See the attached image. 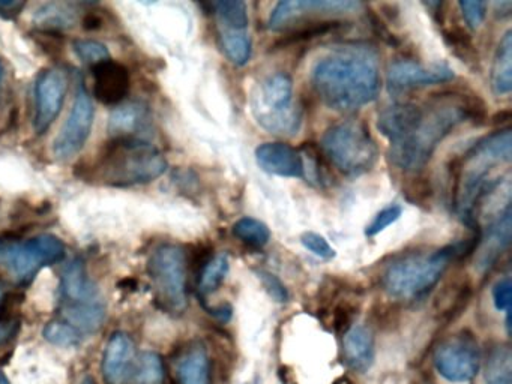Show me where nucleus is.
I'll list each match as a JSON object with an SVG mask.
<instances>
[{
  "label": "nucleus",
  "mask_w": 512,
  "mask_h": 384,
  "mask_svg": "<svg viewBox=\"0 0 512 384\" xmlns=\"http://www.w3.org/2000/svg\"><path fill=\"white\" fill-rule=\"evenodd\" d=\"M485 104L472 92L439 93L425 104H394L377 119V128L391 143L389 159L406 173L427 167L436 147L460 123L487 119Z\"/></svg>",
  "instance_id": "f257e3e1"
},
{
  "label": "nucleus",
  "mask_w": 512,
  "mask_h": 384,
  "mask_svg": "<svg viewBox=\"0 0 512 384\" xmlns=\"http://www.w3.org/2000/svg\"><path fill=\"white\" fill-rule=\"evenodd\" d=\"M311 83L331 110L343 113L358 110L379 96V53L361 42L332 47L314 63Z\"/></svg>",
  "instance_id": "f03ea898"
},
{
  "label": "nucleus",
  "mask_w": 512,
  "mask_h": 384,
  "mask_svg": "<svg viewBox=\"0 0 512 384\" xmlns=\"http://www.w3.org/2000/svg\"><path fill=\"white\" fill-rule=\"evenodd\" d=\"M511 129L503 128L476 141L451 167V203L466 224L476 225L475 209L494 179L496 165L509 164L512 156Z\"/></svg>",
  "instance_id": "7ed1b4c3"
},
{
  "label": "nucleus",
  "mask_w": 512,
  "mask_h": 384,
  "mask_svg": "<svg viewBox=\"0 0 512 384\" xmlns=\"http://www.w3.org/2000/svg\"><path fill=\"white\" fill-rule=\"evenodd\" d=\"M481 231L472 239L430 252H410L392 261L382 276L383 290L395 299L415 300L427 294L442 278L451 261L478 248Z\"/></svg>",
  "instance_id": "20e7f679"
},
{
  "label": "nucleus",
  "mask_w": 512,
  "mask_h": 384,
  "mask_svg": "<svg viewBox=\"0 0 512 384\" xmlns=\"http://www.w3.org/2000/svg\"><path fill=\"white\" fill-rule=\"evenodd\" d=\"M166 170V158L145 138H112L98 164L101 179L113 186L143 185Z\"/></svg>",
  "instance_id": "39448f33"
},
{
  "label": "nucleus",
  "mask_w": 512,
  "mask_h": 384,
  "mask_svg": "<svg viewBox=\"0 0 512 384\" xmlns=\"http://www.w3.org/2000/svg\"><path fill=\"white\" fill-rule=\"evenodd\" d=\"M322 149L346 176L368 173L379 158L376 141L361 120H344L329 128L323 135Z\"/></svg>",
  "instance_id": "423d86ee"
},
{
  "label": "nucleus",
  "mask_w": 512,
  "mask_h": 384,
  "mask_svg": "<svg viewBox=\"0 0 512 384\" xmlns=\"http://www.w3.org/2000/svg\"><path fill=\"white\" fill-rule=\"evenodd\" d=\"M257 123L271 134L293 137L302 125V110L293 104V80L286 72L263 78L251 104Z\"/></svg>",
  "instance_id": "0eeeda50"
},
{
  "label": "nucleus",
  "mask_w": 512,
  "mask_h": 384,
  "mask_svg": "<svg viewBox=\"0 0 512 384\" xmlns=\"http://www.w3.org/2000/svg\"><path fill=\"white\" fill-rule=\"evenodd\" d=\"M148 272L161 306L172 314H182L188 305L184 249L173 243L157 246L149 257Z\"/></svg>",
  "instance_id": "6e6552de"
},
{
  "label": "nucleus",
  "mask_w": 512,
  "mask_h": 384,
  "mask_svg": "<svg viewBox=\"0 0 512 384\" xmlns=\"http://www.w3.org/2000/svg\"><path fill=\"white\" fill-rule=\"evenodd\" d=\"M0 258L19 281L34 278L43 267L61 263L65 258V245L53 234H40L25 242H0Z\"/></svg>",
  "instance_id": "1a4fd4ad"
},
{
  "label": "nucleus",
  "mask_w": 512,
  "mask_h": 384,
  "mask_svg": "<svg viewBox=\"0 0 512 384\" xmlns=\"http://www.w3.org/2000/svg\"><path fill=\"white\" fill-rule=\"evenodd\" d=\"M364 8L353 0H284L278 2L269 15L268 27L274 32L293 29L302 24L325 21L326 18L350 14Z\"/></svg>",
  "instance_id": "9d476101"
},
{
  "label": "nucleus",
  "mask_w": 512,
  "mask_h": 384,
  "mask_svg": "<svg viewBox=\"0 0 512 384\" xmlns=\"http://www.w3.org/2000/svg\"><path fill=\"white\" fill-rule=\"evenodd\" d=\"M479 348L469 333L461 332L440 342L434 351V366L445 380L467 383L479 371Z\"/></svg>",
  "instance_id": "9b49d317"
},
{
  "label": "nucleus",
  "mask_w": 512,
  "mask_h": 384,
  "mask_svg": "<svg viewBox=\"0 0 512 384\" xmlns=\"http://www.w3.org/2000/svg\"><path fill=\"white\" fill-rule=\"evenodd\" d=\"M95 108L88 90L83 86L82 81L77 87L76 98L70 114L62 126L61 132L56 135L53 143V153L61 161H68L74 158L77 153L82 152L86 141L94 126Z\"/></svg>",
  "instance_id": "f8f14e48"
},
{
  "label": "nucleus",
  "mask_w": 512,
  "mask_h": 384,
  "mask_svg": "<svg viewBox=\"0 0 512 384\" xmlns=\"http://www.w3.org/2000/svg\"><path fill=\"white\" fill-rule=\"evenodd\" d=\"M68 90V74L55 66L38 75L35 83L34 129L43 135L61 113Z\"/></svg>",
  "instance_id": "ddd939ff"
},
{
  "label": "nucleus",
  "mask_w": 512,
  "mask_h": 384,
  "mask_svg": "<svg viewBox=\"0 0 512 384\" xmlns=\"http://www.w3.org/2000/svg\"><path fill=\"white\" fill-rule=\"evenodd\" d=\"M452 68L445 63L425 66L416 60H395L388 68V86L392 90H409L416 87L434 86L454 80Z\"/></svg>",
  "instance_id": "4468645a"
},
{
  "label": "nucleus",
  "mask_w": 512,
  "mask_h": 384,
  "mask_svg": "<svg viewBox=\"0 0 512 384\" xmlns=\"http://www.w3.org/2000/svg\"><path fill=\"white\" fill-rule=\"evenodd\" d=\"M94 92L98 101L118 105L130 92V72L122 63L107 59L92 66Z\"/></svg>",
  "instance_id": "2eb2a0df"
},
{
  "label": "nucleus",
  "mask_w": 512,
  "mask_h": 384,
  "mask_svg": "<svg viewBox=\"0 0 512 384\" xmlns=\"http://www.w3.org/2000/svg\"><path fill=\"white\" fill-rule=\"evenodd\" d=\"M256 161L263 171L280 177H305L304 159L286 143H263L256 149Z\"/></svg>",
  "instance_id": "dca6fc26"
},
{
  "label": "nucleus",
  "mask_w": 512,
  "mask_h": 384,
  "mask_svg": "<svg viewBox=\"0 0 512 384\" xmlns=\"http://www.w3.org/2000/svg\"><path fill=\"white\" fill-rule=\"evenodd\" d=\"M511 243V207L503 210L485 228L484 236L479 237V248L475 249L476 266L482 272L490 270L499 260L500 255Z\"/></svg>",
  "instance_id": "f3484780"
},
{
  "label": "nucleus",
  "mask_w": 512,
  "mask_h": 384,
  "mask_svg": "<svg viewBox=\"0 0 512 384\" xmlns=\"http://www.w3.org/2000/svg\"><path fill=\"white\" fill-rule=\"evenodd\" d=\"M134 342L127 333L118 332L107 342L103 372L107 383L125 384L133 375Z\"/></svg>",
  "instance_id": "a211bd4d"
},
{
  "label": "nucleus",
  "mask_w": 512,
  "mask_h": 384,
  "mask_svg": "<svg viewBox=\"0 0 512 384\" xmlns=\"http://www.w3.org/2000/svg\"><path fill=\"white\" fill-rule=\"evenodd\" d=\"M344 360L347 366L356 372H365L371 368L376 356L374 336L368 327L355 324L344 333L343 339Z\"/></svg>",
  "instance_id": "6ab92c4d"
},
{
  "label": "nucleus",
  "mask_w": 512,
  "mask_h": 384,
  "mask_svg": "<svg viewBox=\"0 0 512 384\" xmlns=\"http://www.w3.org/2000/svg\"><path fill=\"white\" fill-rule=\"evenodd\" d=\"M491 89L497 96L509 95L512 90V32L500 39L491 66Z\"/></svg>",
  "instance_id": "aec40b11"
},
{
  "label": "nucleus",
  "mask_w": 512,
  "mask_h": 384,
  "mask_svg": "<svg viewBox=\"0 0 512 384\" xmlns=\"http://www.w3.org/2000/svg\"><path fill=\"white\" fill-rule=\"evenodd\" d=\"M146 122H148V114L143 105H121L110 116L109 134L112 138H142L137 135V132L142 131Z\"/></svg>",
  "instance_id": "412c9836"
},
{
  "label": "nucleus",
  "mask_w": 512,
  "mask_h": 384,
  "mask_svg": "<svg viewBox=\"0 0 512 384\" xmlns=\"http://www.w3.org/2000/svg\"><path fill=\"white\" fill-rule=\"evenodd\" d=\"M181 384H211V360L202 344H194L179 362Z\"/></svg>",
  "instance_id": "4be33fe9"
},
{
  "label": "nucleus",
  "mask_w": 512,
  "mask_h": 384,
  "mask_svg": "<svg viewBox=\"0 0 512 384\" xmlns=\"http://www.w3.org/2000/svg\"><path fill=\"white\" fill-rule=\"evenodd\" d=\"M212 11L220 23L221 30L245 32L250 23L247 3L241 0H221V2L212 3Z\"/></svg>",
  "instance_id": "5701e85b"
},
{
  "label": "nucleus",
  "mask_w": 512,
  "mask_h": 384,
  "mask_svg": "<svg viewBox=\"0 0 512 384\" xmlns=\"http://www.w3.org/2000/svg\"><path fill=\"white\" fill-rule=\"evenodd\" d=\"M35 23L49 30H64L76 23V11L67 3H47L35 12Z\"/></svg>",
  "instance_id": "b1692460"
},
{
  "label": "nucleus",
  "mask_w": 512,
  "mask_h": 384,
  "mask_svg": "<svg viewBox=\"0 0 512 384\" xmlns=\"http://www.w3.org/2000/svg\"><path fill=\"white\" fill-rule=\"evenodd\" d=\"M442 35L443 41L451 48L452 53H454L461 62L466 63L470 69L476 71L479 66V57L469 33L464 32L461 27L452 26L443 27Z\"/></svg>",
  "instance_id": "393cba45"
},
{
  "label": "nucleus",
  "mask_w": 512,
  "mask_h": 384,
  "mask_svg": "<svg viewBox=\"0 0 512 384\" xmlns=\"http://www.w3.org/2000/svg\"><path fill=\"white\" fill-rule=\"evenodd\" d=\"M232 233L236 239L251 248H263L271 240V231H269L268 225L260 219L251 218V216H244L236 221Z\"/></svg>",
  "instance_id": "a878e982"
},
{
  "label": "nucleus",
  "mask_w": 512,
  "mask_h": 384,
  "mask_svg": "<svg viewBox=\"0 0 512 384\" xmlns=\"http://www.w3.org/2000/svg\"><path fill=\"white\" fill-rule=\"evenodd\" d=\"M221 47L226 53L227 59L238 66L247 65L253 53L250 35L247 32H232V30H221Z\"/></svg>",
  "instance_id": "bb28decb"
},
{
  "label": "nucleus",
  "mask_w": 512,
  "mask_h": 384,
  "mask_svg": "<svg viewBox=\"0 0 512 384\" xmlns=\"http://www.w3.org/2000/svg\"><path fill=\"white\" fill-rule=\"evenodd\" d=\"M487 384H512V356L508 347H496L487 359Z\"/></svg>",
  "instance_id": "cd10ccee"
},
{
  "label": "nucleus",
  "mask_w": 512,
  "mask_h": 384,
  "mask_svg": "<svg viewBox=\"0 0 512 384\" xmlns=\"http://www.w3.org/2000/svg\"><path fill=\"white\" fill-rule=\"evenodd\" d=\"M229 257L227 254H218L212 257L200 270L199 291L202 294H211L218 290L227 273H229Z\"/></svg>",
  "instance_id": "c85d7f7f"
},
{
  "label": "nucleus",
  "mask_w": 512,
  "mask_h": 384,
  "mask_svg": "<svg viewBox=\"0 0 512 384\" xmlns=\"http://www.w3.org/2000/svg\"><path fill=\"white\" fill-rule=\"evenodd\" d=\"M166 369L160 354L146 351L140 356L136 368L137 384H164Z\"/></svg>",
  "instance_id": "c756f323"
},
{
  "label": "nucleus",
  "mask_w": 512,
  "mask_h": 384,
  "mask_svg": "<svg viewBox=\"0 0 512 384\" xmlns=\"http://www.w3.org/2000/svg\"><path fill=\"white\" fill-rule=\"evenodd\" d=\"M16 305L13 296L5 293L4 287L0 284V345L10 341L17 332L19 321L16 318Z\"/></svg>",
  "instance_id": "7c9ffc66"
},
{
  "label": "nucleus",
  "mask_w": 512,
  "mask_h": 384,
  "mask_svg": "<svg viewBox=\"0 0 512 384\" xmlns=\"http://www.w3.org/2000/svg\"><path fill=\"white\" fill-rule=\"evenodd\" d=\"M44 338L59 347H76L83 341V336L73 327L61 320H53L44 327Z\"/></svg>",
  "instance_id": "2f4dec72"
},
{
  "label": "nucleus",
  "mask_w": 512,
  "mask_h": 384,
  "mask_svg": "<svg viewBox=\"0 0 512 384\" xmlns=\"http://www.w3.org/2000/svg\"><path fill=\"white\" fill-rule=\"evenodd\" d=\"M73 48L77 56L91 66L110 59L106 45L103 42L94 41V39H77L74 41Z\"/></svg>",
  "instance_id": "473e14b6"
},
{
  "label": "nucleus",
  "mask_w": 512,
  "mask_h": 384,
  "mask_svg": "<svg viewBox=\"0 0 512 384\" xmlns=\"http://www.w3.org/2000/svg\"><path fill=\"white\" fill-rule=\"evenodd\" d=\"M401 213H403V207H401L400 204H391V206L380 210V212L374 216L373 221L365 228V236L374 237L382 233L389 225L394 224V222L400 219Z\"/></svg>",
  "instance_id": "72a5a7b5"
},
{
  "label": "nucleus",
  "mask_w": 512,
  "mask_h": 384,
  "mask_svg": "<svg viewBox=\"0 0 512 384\" xmlns=\"http://www.w3.org/2000/svg\"><path fill=\"white\" fill-rule=\"evenodd\" d=\"M301 243L305 249L313 252L316 257L322 258V260H332L337 255L335 249L329 245L328 240L320 234L314 233V231H307L302 234Z\"/></svg>",
  "instance_id": "f704fd0d"
},
{
  "label": "nucleus",
  "mask_w": 512,
  "mask_h": 384,
  "mask_svg": "<svg viewBox=\"0 0 512 384\" xmlns=\"http://www.w3.org/2000/svg\"><path fill=\"white\" fill-rule=\"evenodd\" d=\"M458 6H460L464 21L470 29H478L484 23L487 3L481 2V0H461Z\"/></svg>",
  "instance_id": "c9c22d12"
},
{
  "label": "nucleus",
  "mask_w": 512,
  "mask_h": 384,
  "mask_svg": "<svg viewBox=\"0 0 512 384\" xmlns=\"http://www.w3.org/2000/svg\"><path fill=\"white\" fill-rule=\"evenodd\" d=\"M260 281H262L263 287L268 291L269 296L277 302L284 303L289 300V291L284 287L283 282L275 276L274 273L268 272V270H259L257 272Z\"/></svg>",
  "instance_id": "e433bc0d"
},
{
  "label": "nucleus",
  "mask_w": 512,
  "mask_h": 384,
  "mask_svg": "<svg viewBox=\"0 0 512 384\" xmlns=\"http://www.w3.org/2000/svg\"><path fill=\"white\" fill-rule=\"evenodd\" d=\"M493 302L497 311L511 312L512 282L509 276L500 279L493 287Z\"/></svg>",
  "instance_id": "4c0bfd02"
},
{
  "label": "nucleus",
  "mask_w": 512,
  "mask_h": 384,
  "mask_svg": "<svg viewBox=\"0 0 512 384\" xmlns=\"http://www.w3.org/2000/svg\"><path fill=\"white\" fill-rule=\"evenodd\" d=\"M494 11L499 17H508L512 11V2L509 0H505V2H496L494 3Z\"/></svg>",
  "instance_id": "58836bf2"
},
{
  "label": "nucleus",
  "mask_w": 512,
  "mask_h": 384,
  "mask_svg": "<svg viewBox=\"0 0 512 384\" xmlns=\"http://www.w3.org/2000/svg\"><path fill=\"white\" fill-rule=\"evenodd\" d=\"M511 119V113L509 111H502V113H497L496 116L493 117V123L499 125V123H506Z\"/></svg>",
  "instance_id": "ea45409f"
},
{
  "label": "nucleus",
  "mask_w": 512,
  "mask_h": 384,
  "mask_svg": "<svg viewBox=\"0 0 512 384\" xmlns=\"http://www.w3.org/2000/svg\"><path fill=\"white\" fill-rule=\"evenodd\" d=\"M0 384H11V381L8 380L7 374H5L2 369H0Z\"/></svg>",
  "instance_id": "a19ab883"
},
{
  "label": "nucleus",
  "mask_w": 512,
  "mask_h": 384,
  "mask_svg": "<svg viewBox=\"0 0 512 384\" xmlns=\"http://www.w3.org/2000/svg\"><path fill=\"white\" fill-rule=\"evenodd\" d=\"M2 75H4V72H2V63H0V81H2Z\"/></svg>",
  "instance_id": "79ce46f5"
}]
</instances>
